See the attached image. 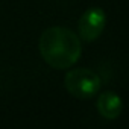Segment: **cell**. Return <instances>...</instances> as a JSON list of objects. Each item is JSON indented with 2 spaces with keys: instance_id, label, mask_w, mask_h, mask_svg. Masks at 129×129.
<instances>
[{
  "instance_id": "cell-1",
  "label": "cell",
  "mask_w": 129,
  "mask_h": 129,
  "mask_svg": "<svg viewBox=\"0 0 129 129\" xmlns=\"http://www.w3.org/2000/svg\"><path fill=\"white\" fill-rule=\"evenodd\" d=\"M40 53L50 67L69 69L79 59L82 46L75 32L67 27L53 26L46 29L38 41Z\"/></svg>"
},
{
  "instance_id": "cell-2",
  "label": "cell",
  "mask_w": 129,
  "mask_h": 129,
  "mask_svg": "<svg viewBox=\"0 0 129 129\" xmlns=\"http://www.w3.org/2000/svg\"><path fill=\"white\" fill-rule=\"evenodd\" d=\"M67 91L78 99H90L100 88V78L90 69H75L64 79Z\"/></svg>"
},
{
  "instance_id": "cell-3",
  "label": "cell",
  "mask_w": 129,
  "mask_h": 129,
  "mask_svg": "<svg viewBox=\"0 0 129 129\" xmlns=\"http://www.w3.org/2000/svg\"><path fill=\"white\" fill-rule=\"evenodd\" d=\"M106 15L100 8H91L82 14L79 20V35L85 41H94L105 27Z\"/></svg>"
},
{
  "instance_id": "cell-4",
  "label": "cell",
  "mask_w": 129,
  "mask_h": 129,
  "mask_svg": "<svg viewBox=\"0 0 129 129\" xmlns=\"http://www.w3.org/2000/svg\"><path fill=\"white\" fill-rule=\"evenodd\" d=\"M97 109H99L102 117H105L108 120H114V118H117L121 114L123 102L112 91L102 93L99 96V99H97Z\"/></svg>"
}]
</instances>
